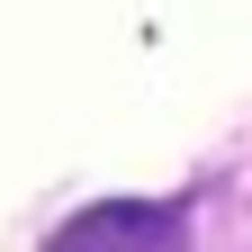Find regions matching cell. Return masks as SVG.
Masks as SVG:
<instances>
[{
  "label": "cell",
  "mask_w": 252,
  "mask_h": 252,
  "mask_svg": "<svg viewBox=\"0 0 252 252\" xmlns=\"http://www.w3.org/2000/svg\"><path fill=\"white\" fill-rule=\"evenodd\" d=\"M45 252H189V225L180 207H144V198H99L81 207Z\"/></svg>",
  "instance_id": "1"
}]
</instances>
